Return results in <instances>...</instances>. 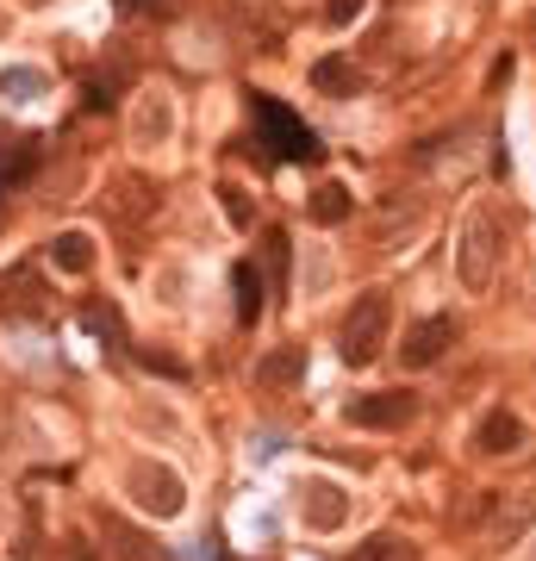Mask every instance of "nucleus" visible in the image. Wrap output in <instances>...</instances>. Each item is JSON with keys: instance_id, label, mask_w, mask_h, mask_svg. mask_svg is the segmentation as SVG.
<instances>
[{"instance_id": "f257e3e1", "label": "nucleus", "mask_w": 536, "mask_h": 561, "mask_svg": "<svg viewBox=\"0 0 536 561\" xmlns=\"http://www.w3.org/2000/svg\"><path fill=\"white\" fill-rule=\"evenodd\" d=\"M505 256V219H499L493 201H475L468 206V219L456 231V275L468 294H487L493 287V268Z\"/></svg>"}, {"instance_id": "f03ea898", "label": "nucleus", "mask_w": 536, "mask_h": 561, "mask_svg": "<svg viewBox=\"0 0 536 561\" xmlns=\"http://www.w3.org/2000/svg\"><path fill=\"white\" fill-rule=\"evenodd\" d=\"M250 113L262 125V144L281 162H318V138L306 131V119H294V106H281L275 94H250Z\"/></svg>"}, {"instance_id": "7ed1b4c3", "label": "nucleus", "mask_w": 536, "mask_h": 561, "mask_svg": "<svg viewBox=\"0 0 536 561\" xmlns=\"http://www.w3.org/2000/svg\"><path fill=\"white\" fill-rule=\"evenodd\" d=\"M387 324H394V306H387V294H380V287L356 294L350 319H343V362H350V368L375 362V356H380V343H387Z\"/></svg>"}, {"instance_id": "20e7f679", "label": "nucleus", "mask_w": 536, "mask_h": 561, "mask_svg": "<svg viewBox=\"0 0 536 561\" xmlns=\"http://www.w3.org/2000/svg\"><path fill=\"white\" fill-rule=\"evenodd\" d=\"M343 419L362 424V431H399V424L418 419V400L412 393H356L343 405Z\"/></svg>"}, {"instance_id": "39448f33", "label": "nucleus", "mask_w": 536, "mask_h": 561, "mask_svg": "<svg viewBox=\"0 0 536 561\" xmlns=\"http://www.w3.org/2000/svg\"><path fill=\"white\" fill-rule=\"evenodd\" d=\"M132 493H138V505L144 512H157V518H175L181 512V481L169 474V468H132Z\"/></svg>"}, {"instance_id": "423d86ee", "label": "nucleus", "mask_w": 536, "mask_h": 561, "mask_svg": "<svg viewBox=\"0 0 536 561\" xmlns=\"http://www.w3.org/2000/svg\"><path fill=\"white\" fill-rule=\"evenodd\" d=\"M456 343V319H424V324H412L406 331V368H431V362H443V350Z\"/></svg>"}, {"instance_id": "0eeeda50", "label": "nucleus", "mask_w": 536, "mask_h": 561, "mask_svg": "<svg viewBox=\"0 0 536 561\" xmlns=\"http://www.w3.org/2000/svg\"><path fill=\"white\" fill-rule=\"evenodd\" d=\"M475 449L480 456H512V449H524V424H517L512 412H487V419L475 424Z\"/></svg>"}, {"instance_id": "6e6552de", "label": "nucleus", "mask_w": 536, "mask_h": 561, "mask_svg": "<svg viewBox=\"0 0 536 561\" xmlns=\"http://www.w3.org/2000/svg\"><path fill=\"white\" fill-rule=\"evenodd\" d=\"M343 561H418V542L412 537H394V530H380V537H362Z\"/></svg>"}, {"instance_id": "1a4fd4ad", "label": "nucleus", "mask_w": 536, "mask_h": 561, "mask_svg": "<svg viewBox=\"0 0 536 561\" xmlns=\"http://www.w3.org/2000/svg\"><path fill=\"white\" fill-rule=\"evenodd\" d=\"M306 375V350H275V356L256 362V381L262 387H294Z\"/></svg>"}, {"instance_id": "9d476101", "label": "nucleus", "mask_w": 536, "mask_h": 561, "mask_svg": "<svg viewBox=\"0 0 536 561\" xmlns=\"http://www.w3.org/2000/svg\"><path fill=\"white\" fill-rule=\"evenodd\" d=\"M231 287H238V324H256L262 319V275H256V262H238V268H231Z\"/></svg>"}, {"instance_id": "9b49d317", "label": "nucleus", "mask_w": 536, "mask_h": 561, "mask_svg": "<svg viewBox=\"0 0 536 561\" xmlns=\"http://www.w3.org/2000/svg\"><path fill=\"white\" fill-rule=\"evenodd\" d=\"M306 500H318L312 512H306V518H312L318 530H331V524H343V493H338L331 481H312V486H306Z\"/></svg>"}, {"instance_id": "f8f14e48", "label": "nucleus", "mask_w": 536, "mask_h": 561, "mask_svg": "<svg viewBox=\"0 0 536 561\" xmlns=\"http://www.w3.org/2000/svg\"><path fill=\"white\" fill-rule=\"evenodd\" d=\"M312 219H318V225H343V219H350V187L324 181V187L312 194Z\"/></svg>"}, {"instance_id": "ddd939ff", "label": "nucleus", "mask_w": 536, "mask_h": 561, "mask_svg": "<svg viewBox=\"0 0 536 561\" xmlns=\"http://www.w3.org/2000/svg\"><path fill=\"white\" fill-rule=\"evenodd\" d=\"M50 256H57L69 275H81V268H88V238H81V231H62V238L50 243Z\"/></svg>"}, {"instance_id": "4468645a", "label": "nucleus", "mask_w": 536, "mask_h": 561, "mask_svg": "<svg viewBox=\"0 0 536 561\" xmlns=\"http://www.w3.org/2000/svg\"><path fill=\"white\" fill-rule=\"evenodd\" d=\"M312 81H318V88H331V94L356 88V76H350V62H343V57H324V62L312 69Z\"/></svg>"}, {"instance_id": "2eb2a0df", "label": "nucleus", "mask_w": 536, "mask_h": 561, "mask_svg": "<svg viewBox=\"0 0 536 561\" xmlns=\"http://www.w3.org/2000/svg\"><path fill=\"white\" fill-rule=\"evenodd\" d=\"M7 88H13V94H38L44 81H38V76H25V69H13V76H0V94H7Z\"/></svg>"}, {"instance_id": "dca6fc26", "label": "nucleus", "mask_w": 536, "mask_h": 561, "mask_svg": "<svg viewBox=\"0 0 536 561\" xmlns=\"http://www.w3.org/2000/svg\"><path fill=\"white\" fill-rule=\"evenodd\" d=\"M356 13H362V0H331V7H324V20L331 25H350Z\"/></svg>"}, {"instance_id": "f3484780", "label": "nucleus", "mask_w": 536, "mask_h": 561, "mask_svg": "<svg viewBox=\"0 0 536 561\" xmlns=\"http://www.w3.org/2000/svg\"><path fill=\"white\" fill-rule=\"evenodd\" d=\"M150 7H162V0H119V13L132 20V13H150Z\"/></svg>"}, {"instance_id": "a211bd4d", "label": "nucleus", "mask_w": 536, "mask_h": 561, "mask_svg": "<svg viewBox=\"0 0 536 561\" xmlns=\"http://www.w3.org/2000/svg\"><path fill=\"white\" fill-rule=\"evenodd\" d=\"M531 561H536V542H531Z\"/></svg>"}]
</instances>
